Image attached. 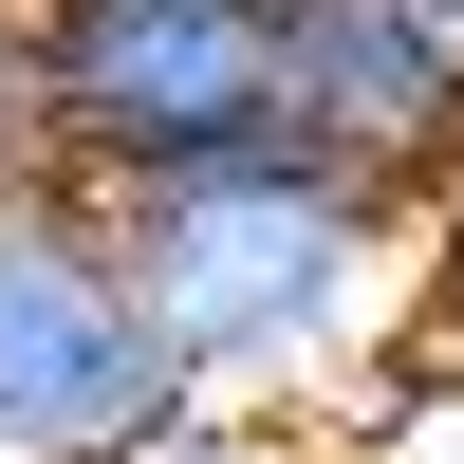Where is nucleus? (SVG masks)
Here are the masks:
<instances>
[{
    "mask_svg": "<svg viewBox=\"0 0 464 464\" xmlns=\"http://www.w3.org/2000/svg\"><path fill=\"white\" fill-rule=\"evenodd\" d=\"M111 242H130V297L168 334L186 409H260V428H334V409L391 372L409 297H428V205H391L372 168L260 130L205 149V168L93 186Z\"/></svg>",
    "mask_w": 464,
    "mask_h": 464,
    "instance_id": "nucleus-1",
    "label": "nucleus"
},
{
    "mask_svg": "<svg viewBox=\"0 0 464 464\" xmlns=\"http://www.w3.org/2000/svg\"><path fill=\"white\" fill-rule=\"evenodd\" d=\"M149 428H186V372L111 205L74 168H0V464H130Z\"/></svg>",
    "mask_w": 464,
    "mask_h": 464,
    "instance_id": "nucleus-2",
    "label": "nucleus"
},
{
    "mask_svg": "<svg viewBox=\"0 0 464 464\" xmlns=\"http://www.w3.org/2000/svg\"><path fill=\"white\" fill-rule=\"evenodd\" d=\"M279 130V0H37V149L149 186Z\"/></svg>",
    "mask_w": 464,
    "mask_h": 464,
    "instance_id": "nucleus-3",
    "label": "nucleus"
},
{
    "mask_svg": "<svg viewBox=\"0 0 464 464\" xmlns=\"http://www.w3.org/2000/svg\"><path fill=\"white\" fill-rule=\"evenodd\" d=\"M279 130L428 205L464 168V19L446 0H279Z\"/></svg>",
    "mask_w": 464,
    "mask_h": 464,
    "instance_id": "nucleus-4",
    "label": "nucleus"
},
{
    "mask_svg": "<svg viewBox=\"0 0 464 464\" xmlns=\"http://www.w3.org/2000/svg\"><path fill=\"white\" fill-rule=\"evenodd\" d=\"M316 446H334V464H464V353H446V372H372Z\"/></svg>",
    "mask_w": 464,
    "mask_h": 464,
    "instance_id": "nucleus-5",
    "label": "nucleus"
},
{
    "mask_svg": "<svg viewBox=\"0 0 464 464\" xmlns=\"http://www.w3.org/2000/svg\"><path fill=\"white\" fill-rule=\"evenodd\" d=\"M130 464H334L316 428H260V409H186V428H149Z\"/></svg>",
    "mask_w": 464,
    "mask_h": 464,
    "instance_id": "nucleus-6",
    "label": "nucleus"
},
{
    "mask_svg": "<svg viewBox=\"0 0 464 464\" xmlns=\"http://www.w3.org/2000/svg\"><path fill=\"white\" fill-rule=\"evenodd\" d=\"M446 19H464V0H446Z\"/></svg>",
    "mask_w": 464,
    "mask_h": 464,
    "instance_id": "nucleus-7",
    "label": "nucleus"
}]
</instances>
